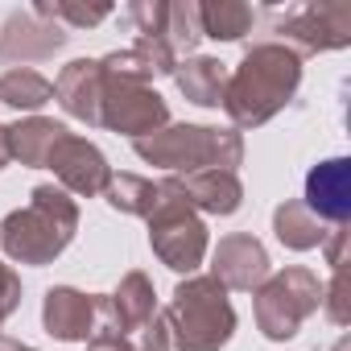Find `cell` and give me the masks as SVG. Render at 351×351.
Returning <instances> with one entry per match:
<instances>
[{
  "instance_id": "obj_1",
  "label": "cell",
  "mask_w": 351,
  "mask_h": 351,
  "mask_svg": "<svg viewBox=\"0 0 351 351\" xmlns=\"http://www.w3.org/2000/svg\"><path fill=\"white\" fill-rule=\"evenodd\" d=\"M298 83H302V58L281 42H256L244 50L240 66L228 75L219 108L228 112L236 132L261 128L298 95Z\"/></svg>"
},
{
  "instance_id": "obj_2",
  "label": "cell",
  "mask_w": 351,
  "mask_h": 351,
  "mask_svg": "<svg viewBox=\"0 0 351 351\" xmlns=\"http://www.w3.org/2000/svg\"><path fill=\"white\" fill-rule=\"evenodd\" d=\"M79 232V203L54 186L42 182L29 191V203L9 211L0 223V248L17 265H54Z\"/></svg>"
},
{
  "instance_id": "obj_3",
  "label": "cell",
  "mask_w": 351,
  "mask_h": 351,
  "mask_svg": "<svg viewBox=\"0 0 351 351\" xmlns=\"http://www.w3.org/2000/svg\"><path fill=\"white\" fill-rule=\"evenodd\" d=\"M132 153L145 165H161L173 178L203 169H228L236 173L244 165V136L236 128H207V124H165L141 141H132Z\"/></svg>"
},
{
  "instance_id": "obj_4",
  "label": "cell",
  "mask_w": 351,
  "mask_h": 351,
  "mask_svg": "<svg viewBox=\"0 0 351 351\" xmlns=\"http://www.w3.org/2000/svg\"><path fill=\"white\" fill-rule=\"evenodd\" d=\"M161 314L169 343L178 351H219L236 335V310L228 302V289L211 273H191L186 281H178Z\"/></svg>"
},
{
  "instance_id": "obj_5",
  "label": "cell",
  "mask_w": 351,
  "mask_h": 351,
  "mask_svg": "<svg viewBox=\"0 0 351 351\" xmlns=\"http://www.w3.org/2000/svg\"><path fill=\"white\" fill-rule=\"evenodd\" d=\"M149 248L153 256L173 269V273H195L207 256V223L203 215L191 207L186 191H182V178H161L157 182V207L149 211Z\"/></svg>"
},
{
  "instance_id": "obj_6",
  "label": "cell",
  "mask_w": 351,
  "mask_h": 351,
  "mask_svg": "<svg viewBox=\"0 0 351 351\" xmlns=\"http://www.w3.org/2000/svg\"><path fill=\"white\" fill-rule=\"evenodd\" d=\"M252 310H256V326L269 343H285L298 335V326L322 306V281L318 273L289 265L281 273H269V281L252 293Z\"/></svg>"
},
{
  "instance_id": "obj_7",
  "label": "cell",
  "mask_w": 351,
  "mask_h": 351,
  "mask_svg": "<svg viewBox=\"0 0 351 351\" xmlns=\"http://www.w3.org/2000/svg\"><path fill=\"white\" fill-rule=\"evenodd\" d=\"M104 71V66H99ZM169 124V104L145 87V83H128L104 71V91H99V128L108 132H124L132 141L157 132Z\"/></svg>"
},
{
  "instance_id": "obj_8",
  "label": "cell",
  "mask_w": 351,
  "mask_h": 351,
  "mask_svg": "<svg viewBox=\"0 0 351 351\" xmlns=\"http://www.w3.org/2000/svg\"><path fill=\"white\" fill-rule=\"evenodd\" d=\"M273 34H281V46L302 54H326L351 46V5H302L289 9Z\"/></svg>"
},
{
  "instance_id": "obj_9",
  "label": "cell",
  "mask_w": 351,
  "mask_h": 351,
  "mask_svg": "<svg viewBox=\"0 0 351 351\" xmlns=\"http://www.w3.org/2000/svg\"><path fill=\"white\" fill-rule=\"evenodd\" d=\"M46 169H54L58 186L66 195H79V199H99L104 186H108V178H112V165L99 153V145H91L87 136H75V132H66L50 149Z\"/></svg>"
},
{
  "instance_id": "obj_10",
  "label": "cell",
  "mask_w": 351,
  "mask_h": 351,
  "mask_svg": "<svg viewBox=\"0 0 351 351\" xmlns=\"http://www.w3.org/2000/svg\"><path fill=\"white\" fill-rule=\"evenodd\" d=\"M157 310H161V306H157L153 281H149L141 269H132V273L120 277L116 293H95V330L132 339Z\"/></svg>"
},
{
  "instance_id": "obj_11",
  "label": "cell",
  "mask_w": 351,
  "mask_h": 351,
  "mask_svg": "<svg viewBox=\"0 0 351 351\" xmlns=\"http://www.w3.org/2000/svg\"><path fill=\"white\" fill-rule=\"evenodd\" d=\"M273 265H269V252L256 236L248 232H232L215 244V256H211V277L223 285V289H236V293H256L265 281H269Z\"/></svg>"
},
{
  "instance_id": "obj_12",
  "label": "cell",
  "mask_w": 351,
  "mask_h": 351,
  "mask_svg": "<svg viewBox=\"0 0 351 351\" xmlns=\"http://www.w3.org/2000/svg\"><path fill=\"white\" fill-rule=\"evenodd\" d=\"M71 42V34L54 21H42L38 13H13L0 29V62H42L54 58L62 46Z\"/></svg>"
},
{
  "instance_id": "obj_13",
  "label": "cell",
  "mask_w": 351,
  "mask_h": 351,
  "mask_svg": "<svg viewBox=\"0 0 351 351\" xmlns=\"http://www.w3.org/2000/svg\"><path fill=\"white\" fill-rule=\"evenodd\" d=\"M318 223H347L351 219V161L330 157L318 161L306 173V203H302Z\"/></svg>"
},
{
  "instance_id": "obj_14",
  "label": "cell",
  "mask_w": 351,
  "mask_h": 351,
  "mask_svg": "<svg viewBox=\"0 0 351 351\" xmlns=\"http://www.w3.org/2000/svg\"><path fill=\"white\" fill-rule=\"evenodd\" d=\"M42 326L62 343H87L95 335V293L75 285H54L42 298Z\"/></svg>"
},
{
  "instance_id": "obj_15",
  "label": "cell",
  "mask_w": 351,
  "mask_h": 351,
  "mask_svg": "<svg viewBox=\"0 0 351 351\" xmlns=\"http://www.w3.org/2000/svg\"><path fill=\"white\" fill-rule=\"evenodd\" d=\"M99 91H104V71L99 58H75L58 71L54 79V99L66 116L95 124L99 128Z\"/></svg>"
},
{
  "instance_id": "obj_16",
  "label": "cell",
  "mask_w": 351,
  "mask_h": 351,
  "mask_svg": "<svg viewBox=\"0 0 351 351\" xmlns=\"http://www.w3.org/2000/svg\"><path fill=\"white\" fill-rule=\"evenodd\" d=\"M178 54L169 50V42L165 38H136L128 50H112L108 58H99V66L108 71V75H116V79H128V83H153V79H161V75H173L178 71Z\"/></svg>"
},
{
  "instance_id": "obj_17",
  "label": "cell",
  "mask_w": 351,
  "mask_h": 351,
  "mask_svg": "<svg viewBox=\"0 0 351 351\" xmlns=\"http://www.w3.org/2000/svg\"><path fill=\"white\" fill-rule=\"evenodd\" d=\"M71 128L58 124V120H46V116H25L17 124L5 128V141H9V161H21L29 169H46V157L50 149L66 136Z\"/></svg>"
},
{
  "instance_id": "obj_18",
  "label": "cell",
  "mask_w": 351,
  "mask_h": 351,
  "mask_svg": "<svg viewBox=\"0 0 351 351\" xmlns=\"http://www.w3.org/2000/svg\"><path fill=\"white\" fill-rule=\"evenodd\" d=\"M182 191H186L191 207L203 211V215H236L240 203H244V186H240L236 173H228V169L186 173V178H182Z\"/></svg>"
},
{
  "instance_id": "obj_19",
  "label": "cell",
  "mask_w": 351,
  "mask_h": 351,
  "mask_svg": "<svg viewBox=\"0 0 351 351\" xmlns=\"http://www.w3.org/2000/svg\"><path fill=\"white\" fill-rule=\"evenodd\" d=\"M173 83H178V91H182L195 108H219V104H223V87H228V66H223L219 58L191 54L186 62H178Z\"/></svg>"
},
{
  "instance_id": "obj_20",
  "label": "cell",
  "mask_w": 351,
  "mask_h": 351,
  "mask_svg": "<svg viewBox=\"0 0 351 351\" xmlns=\"http://www.w3.org/2000/svg\"><path fill=\"white\" fill-rule=\"evenodd\" d=\"M256 13L244 0H203L199 5V29L211 42H240L244 34H252Z\"/></svg>"
},
{
  "instance_id": "obj_21",
  "label": "cell",
  "mask_w": 351,
  "mask_h": 351,
  "mask_svg": "<svg viewBox=\"0 0 351 351\" xmlns=\"http://www.w3.org/2000/svg\"><path fill=\"white\" fill-rule=\"evenodd\" d=\"M273 232H277V240H281L289 252H310V248H322V240H326V228H322L298 199H285V203L273 211Z\"/></svg>"
},
{
  "instance_id": "obj_22",
  "label": "cell",
  "mask_w": 351,
  "mask_h": 351,
  "mask_svg": "<svg viewBox=\"0 0 351 351\" xmlns=\"http://www.w3.org/2000/svg\"><path fill=\"white\" fill-rule=\"evenodd\" d=\"M99 199H108V207L120 211V215L149 219V211L157 207V182L153 178H141V173H112Z\"/></svg>"
},
{
  "instance_id": "obj_23",
  "label": "cell",
  "mask_w": 351,
  "mask_h": 351,
  "mask_svg": "<svg viewBox=\"0 0 351 351\" xmlns=\"http://www.w3.org/2000/svg\"><path fill=\"white\" fill-rule=\"evenodd\" d=\"M54 99V83L29 66H13L0 75V104H9L17 112H38Z\"/></svg>"
},
{
  "instance_id": "obj_24",
  "label": "cell",
  "mask_w": 351,
  "mask_h": 351,
  "mask_svg": "<svg viewBox=\"0 0 351 351\" xmlns=\"http://www.w3.org/2000/svg\"><path fill=\"white\" fill-rule=\"evenodd\" d=\"M29 13H38L42 21H54L62 29H91L99 21L112 17V5H75V0H34Z\"/></svg>"
},
{
  "instance_id": "obj_25",
  "label": "cell",
  "mask_w": 351,
  "mask_h": 351,
  "mask_svg": "<svg viewBox=\"0 0 351 351\" xmlns=\"http://www.w3.org/2000/svg\"><path fill=\"white\" fill-rule=\"evenodd\" d=\"M165 42H169V50L173 54H186L191 58V50L203 42V29H199V5L195 0H173L169 5V17H165Z\"/></svg>"
},
{
  "instance_id": "obj_26",
  "label": "cell",
  "mask_w": 351,
  "mask_h": 351,
  "mask_svg": "<svg viewBox=\"0 0 351 351\" xmlns=\"http://www.w3.org/2000/svg\"><path fill=\"white\" fill-rule=\"evenodd\" d=\"M322 310L335 326L351 322V285H347V265L330 269V281L322 285Z\"/></svg>"
},
{
  "instance_id": "obj_27",
  "label": "cell",
  "mask_w": 351,
  "mask_h": 351,
  "mask_svg": "<svg viewBox=\"0 0 351 351\" xmlns=\"http://www.w3.org/2000/svg\"><path fill=\"white\" fill-rule=\"evenodd\" d=\"M124 13H128V21L136 25V34H141V38H165L169 0H132Z\"/></svg>"
},
{
  "instance_id": "obj_28",
  "label": "cell",
  "mask_w": 351,
  "mask_h": 351,
  "mask_svg": "<svg viewBox=\"0 0 351 351\" xmlns=\"http://www.w3.org/2000/svg\"><path fill=\"white\" fill-rule=\"evenodd\" d=\"M17 310H21V277H17L13 265L0 261V326H5Z\"/></svg>"
},
{
  "instance_id": "obj_29",
  "label": "cell",
  "mask_w": 351,
  "mask_h": 351,
  "mask_svg": "<svg viewBox=\"0 0 351 351\" xmlns=\"http://www.w3.org/2000/svg\"><path fill=\"white\" fill-rule=\"evenodd\" d=\"M136 351H169L173 343H169V326H165V314L157 310L141 330H136V343H132Z\"/></svg>"
},
{
  "instance_id": "obj_30",
  "label": "cell",
  "mask_w": 351,
  "mask_h": 351,
  "mask_svg": "<svg viewBox=\"0 0 351 351\" xmlns=\"http://www.w3.org/2000/svg\"><path fill=\"white\" fill-rule=\"evenodd\" d=\"M347 244H351V228H347V223H339V228H330V232H326L322 252H326V265H330V269L347 265Z\"/></svg>"
},
{
  "instance_id": "obj_31",
  "label": "cell",
  "mask_w": 351,
  "mask_h": 351,
  "mask_svg": "<svg viewBox=\"0 0 351 351\" xmlns=\"http://www.w3.org/2000/svg\"><path fill=\"white\" fill-rule=\"evenodd\" d=\"M87 351H136V347H132V339H124V335L95 330V335L87 339Z\"/></svg>"
},
{
  "instance_id": "obj_32",
  "label": "cell",
  "mask_w": 351,
  "mask_h": 351,
  "mask_svg": "<svg viewBox=\"0 0 351 351\" xmlns=\"http://www.w3.org/2000/svg\"><path fill=\"white\" fill-rule=\"evenodd\" d=\"M0 351H34L29 343H21V339H9V335H0Z\"/></svg>"
},
{
  "instance_id": "obj_33",
  "label": "cell",
  "mask_w": 351,
  "mask_h": 351,
  "mask_svg": "<svg viewBox=\"0 0 351 351\" xmlns=\"http://www.w3.org/2000/svg\"><path fill=\"white\" fill-rule=\"evenodd\" d=\"M9 165V141H5V128H0V169Z\"/></svg>"
},
{
  "instance_id": "obj_34",
  "label": "cell",
  "mask_w": 351,
  "mask_h": 351,
  "mask_svg": "<svg viewBox=\"0 0 351 351\" xmlns=\"http://www.w3.org/2000/svg\"><path fill=\"white\" fill-rule=\"evenodd\" d=\"M335 351H347V339H339V347H335Z\"/></svg>"
}]
</instances>
